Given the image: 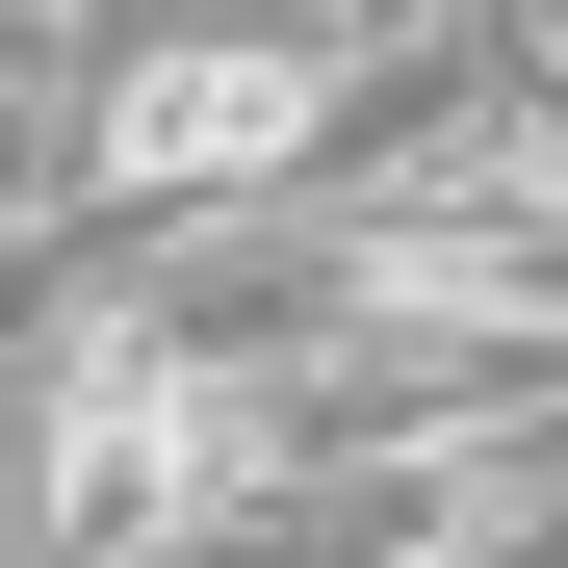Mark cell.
Wrapping results in <instances>:
<instances>
[{"label": "cell", "mask_w": 568, "mask_h": 568, "mask_svg": "<svg viewBox=\"0 0 568 568\" xmlns=\"http://www.w3.org/2000/svg\"><path fill=\"white\" fill-rule=\"evenodd\" d=\"M336 104H362V52L284 0V27H181V52H130V78H78V104L27 130V258H78V233H207V207H284V181L336 155Z\"/></svg>", "instance_id": "obj_1"}]
</instances>
